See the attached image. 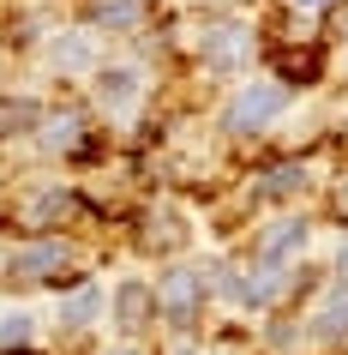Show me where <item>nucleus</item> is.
I'll return each instance as SVG.
<instances>
[{
  "label": "nucleus",
  "mask_w": 348,
  "mask_h": 355,
  "mask_svg": "<svg viewBox=\"0 0 348 355\" xmlns=\"http://www.w3.org/2000/svg\"><path fill=\"white\" fill-rule=\"evenodd\" d=\"M289 103H294V91L289 85H276V78H246L235 96H228V109H222V127L228 132H264V127H276L282 114H289Z\"/></svg>",
  "instance_id": "1"
},
{
  "label": "nucleus",
  "mask_w": 348,
  "mask_h": 355,
  "mask_svg": "<svg viewBox=\"0 0 348 355\" xmlns=\"http://www.w3.org/2000/svg\"><path fill=\"white\" fill-rule=\"evenodd\" d=\"M156 289V319L168 331H192L204 307V271L199 265H163V277L150 283Z\"/></svg>",
  "instance_id": "2"
},
{
  "label": "nucleus",
  "mask_w": 348,
  "mask_h": 355,
  "mask_svg": "<svg viewBox=\"0 0 348 355\" xmlns=\"http://www.w3.org/2000/svg\"><path fill=\"white\" fill-rule=\"evenodd\" d=\"M73 259H78V247L66 241V235H30V241L6 247V277L12 283H55ZM66 277H73V271H66Z\"/></svg>",
  "instance_id": "3"
},
{
  "label": "nucleus",
  "mask_w": 348,
  "mask_h": 355,
  "mask_svg": "<svg viewBox=\"0 0 348 355\" xmlns=\"http://www.w3.org/2000/svg\"><path fill=\"white\" fill-rule=\"evenodd\" d=\"M91 96H96V109L109 114V121H127L138 103H145V73L138 67H96L91 73Z\"/></svg>",
  "instance_id": "4"
},
{
  "label": "nucleus",
  "mask_w": 348,
  "mask_h": 355,
  "mask_svg": "<svg viewBox=\"0 0 348 355\" xmlns=\"http://www.w3.org/2000/svg\"><path fill=\"white\" fill-rule=\"evenodd\" d=\"M306 241H312V223H306V217H276V223L258 235V259L253 265H282V271H289V259H300Z\"/></svg>",
  "instance_id": "5"
},
{
  "label": "nucleus",
  "mask_w": 348,
  "mask_h": 355,
  "mask_svg": "<svg viewBox=\"0 0 348 355\" xmlns=\"http://www.w3.org/2000/svg\"><path fill=\"white\" fill-rule=\"evenodd\" d=\"M102 307H109V289L102 283H73V295H60V331L78 337V331H91L96 319H102Z\"/></svg>",
  "instance_id": "6"
},
{
  "label": "nucleus",
  "mask_w": 348,
  "mask_h": 355,
  "mask_svg": "<svg viewBox=\"0 0 348 355\" xmlns=\"http://www.w3.org/2000/svg\"><path fill=\"white\" fill-rule=\"evenodd\" d=\"M150 319H156V289L138 283V277H127L120 289H114V325H120L127 337H138Z\"/></svg>",
  "instance_id": "7"
},
{
  "label": "nucleus",
  "mask_w": 348,
  "mask_h": 355,
  "mask_svg": "<svg viewBox=\"0 0 348 355\" xmlns=\"http://www.w3.org/2000/svg\"><path fill=\"white\" fill-rule=\"evenodd\" d=\"M19 217H24V229H55V223H66V217H73V193L60 187H30L19 199Z\"/></svg>",
  "instance_id": "8"
},
{
  "label": "nucleus",
  "mask_w": 348,
  "mask_h": 355,
  "mask_svg": "<svg viewBox=\"0 0 348 355\" xmlns=\"http://www.w3.org/2000/svg\"><path fill=\"white\" fill-rule=\"evenodd\" d=\"M84 145V114L78 109H48L37 127V150H48V157H66V150Z\"/></svg>",
  "instance_id": "9"
},
{
  "label": "nucleus",
  "mask_w": 348,
  "mask_h": 355,
  "mask_svg": "<svg viewBox=\"0 0 348 355\" xmlns=\"http://www.w3.org/2000/svg\"><path fill=\"white\" fill-rule=\"evenodd\" d=\"M48 67H60V73H96V37L91 31H55L48 37Z\"/></svg>",
  "instance_id": "10"
},
{
  "label": "nucleus",
  "mask_w": 348,
  "mask_h": 355,
  "mask_svg": "<svg viewBox=\"0 0 348 355\" xmlns=\"http://www.w3.org/2000/svg\"><path fill=\"white\" fill-rule=\"evenodd\" d=\"M138 24H145V0H91L84 6V31L91 37H102V31H120L127 37Z\"/></svg>",
  "instance_id": "11"
},
{
  "label": "nucleus",
  "mask_w": 348,
  "mask_h": 355,
  "mask_svg": "<svg viewBox=\"0 0 348 355\" xmlns=\"http://www.w3.org/2000/svg\"><path fill=\"white\" fill-rule=\"evenodd\" d=\"M253 55V31L246 24H204V60L210 67H240Z\"/></svg>",
  "instance_id": "12"
},
{
  "label": "nucleus",
  "mask_w": 348,
  "mask_h": 355,
  "mask_svg": "<svg viewBox=\"0 0 348 355\" xmlns=\"http://www.w3.org/2000/svg\"><path fill=\"white\" fill-rule=\"evenodd\" d=\"M42 103L37 96H0V139H37L42 127Z\"/></svg>",
  "instance_id": "13"
},
{
  "label": "nucleus",
  "mask_w": 348,
  "mask_h": 355,
  "mask_svg": "<svg viewBox=\"0 0 348 355\" xmlns=\"http://www.w3.org/2000/svg\"><path fill=\"white\" fill-rule=\"evenodd\" d=\"M37 343V313L30 307H6L0 313V349H30Z\"/></svg>",
  "instance_id": "14"
},
{
  "label": "nucleus",
  "mask_w": 348,
  "mask_h": 355,
  "mask_svg": "<svg viewBox=\"0 0 348 355\" xmlns=\"http://www.w3.org/2000/svg\"><path fill=\"white\" fill-rule=\"evenodd\" d=\"M312 187V175L300 163H282V168H271L264 181H258V199H289V193H306Z\"/></svg>",
  "instance_id": "15"
},
{
  "label": "nucleus",
  "mask_w": 348,
  "mask_h": 355,
  "mask_svg": "<svg viewBox=\"0 0 348 355\" xmlns=\"http://www.w3.org/2000/svg\"><path fill=\"white\" fill-rule=\"evenodd\" d=\"M306 331L318 337V343H342V337H348V295H330V301H324V313L312 319Z\"/></svg>",
  "instance_id": "16"
},
{
  "label": "nucleus",
  "mask_w": 348,
  "mask_h": 355,
  "mask_svg": "<svg viewBox=\"0 0 348 355\" xmlns=\"http://www.w3.org/2000/svg\"><path fill=\"white\" fill-rule=\"evenodd\" d=\"M330 295H348V241L336 253V265H330Z\"/></svg>",
  "instance_id": "17"
},
{
  "label": "nucleus",
  "mask_w": 348,
  "mask_h": 355,
  "mask_svg": "<svg viewBox=\"0 0 348 355\" xmlns=\"http://www.w3.org/2000/svg\"><path fill=\"white\" fill-rule=\"evenodd\" d=\"M294 12H324V6H336V0H289Z\"/></svg>",
  "instance_id": "18"
},
{
  "label": "nucleus",
  "mask_w": 348,
  "mask_h": 355,
  "mask_svg": "<svg viewBox=\"0 0 348 355\" xmlns=\"http://www.w3.org/2000/svg\"><path fill=\"white\" fill-rule=\"evenodd\" d=\"M102 355H138V343H109Z\"/></svg>",
  "instance_id": "19"
},
{
  "label": "nucleus",
  "mask_w": 348,
  "mask_h": 355,
  "mask_svg": "<svg viewBox=\"0 0 348 355\" xmlns=\"http://www.w3.org/2000/svg\"><path fill=\"white\" fill-rule=\"evenodd\" d=\"M336 211L348 217V175H342V187H336Z\"/></svg>",
  "instance_id": "20"
}]
</instances>
